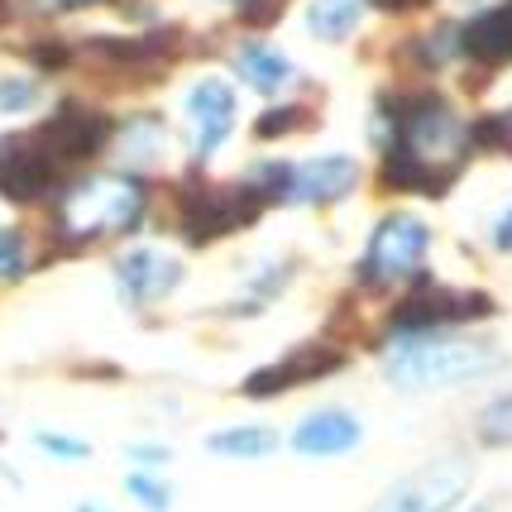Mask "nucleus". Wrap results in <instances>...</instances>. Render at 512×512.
<instances>
[{
	"label": "nucleus",
	"mask_w": 512,
	"mask_h": 512,
	"mask_svg": "<svg viewBox=\"0 0 512 512\" xmlns=\"http://www.w3.org/2000/svg\"><path fill=\"white\" fill-rule=\"evenodd\" d=\"M235 67H240V77H245L254 91H278V87H288V77H292V67L283 53H273L268 44H249L240 48V58H235Z\"/></svg>",
	"instance_id": "obj_16"
},
{
	"label": "nucleus",
	"mask_w": 512,
	"mask_h": 512,
	"mask_svg": "<svg viewBox=\"0 0 512 512\" xmlns=\"http://www.w3.org/2000/svg\"><path fill=\"white\" fill-rule=\"evenodd\" d=\"M474 512H489V508H474Z\"/></svg>",
	"instance_id": "obj_32"
},
{
	"label": "nucleus",
	"mask_w": 512,
	"mask_h": 512,
	"mask_svg": "<svg viewBox=\"0 0 512 512\" xmlns=\"http://www.w3.org/2000/svg\"><path fill=\"white\" fill-rule=\"evenodd\" d=\"M335 364H340V355H335V350H321V345H312V350H292L283 364H268V369H259V374L245 383V393H249V398L283 393V388H292V383H302V379L331 374Z\"/></svg>",
	"instance_id": "obj_13"
},
{
	"label": "nucleus",
	"mask_w": 512,
	"mask_h": 512,
	"mask_svg": "<svg viewBox=\"0 0 512 512\" xmlns=\"http://www.w3.org/2000/svg\"><path fill=\"white\" fill-rule=\"evenodd\" d=\"M431 249V230L417 216H383L369 235V249H364V283H402L412 273H422V259Z\"/></svg>",
	"instance_id": "obj_4"
},
{
	"label": "nucleus",
	"mask_w": 512,
	"mask_h": 512,
	"mask_svg": "<svg viewBox=\"0 0 512 512\" xmlns=\"http://www.w3.org/2000/svg\"><path fill=\"white\" fill-rule=\"evenodd\" d=\"M34 101V82L29 77H0V111H29Z\"/></svg>",
	"instance_id": "obj_24"
},
{
	"label": "nucleus",
	"mask_w": 512,
	"mask_h": 512,
	"mask_svg": "<svg viewBox=\"0 0 512 512\" xmlns=\"http://www.w3.org/2000/svg\"><path fill=\"white\" fill-rule=\"evenodd\" d=\"M187 120L197 130V154L211 158L221 149V139L235 130V91L221 77H201L197 87L187 91Z\"/></svg>",
	"instance_id": "obj_11"
},
{
	"label": "nucleus",
	"mask_w": 512,
	"mask_h": 512,
	"mask_svg": "<svg viewBox=\"0 0 512 512\" xmlns=\"http://www.w3.org/2000/svg\"><path fill=\"white\" fill-rule=\"evenodd\" d=\"M158 144H163V125L158 120H139L125 134V158H158Z\"/></svg>",
	"instance_id": "obj_21"
},
{
	"label": "nucleus",
	"mask_w": 512,
	"mask_h": 512,
	"mask_svg": "<svg viewBox=\"0 0 512 512\" xmlns=\"http://www.w3.org/2000/svg\"><path fill=\"white\" fill-rule=\"evenodd\" d=\"M359 182L355 158H307V163H292L288 178H283V201H307V206H326V201H340L350 187Z\"/></svg>",
	"instance_id": "obj_10"
},
{
	"label": "nucleus",
	"mask_w": 512,
	"mask_h": 512,
	"mask_svg": "<svg viewBox=\"0 0 512 512\" xmlns=\"http://www.w3.org/2000/svg\"><path fill=\"white\" fill-rule=\"evenodd\" d=\"M469 489V460L446 455L417 469L412 479H402L398 489H388L374 503V512H450Z\"/></svg>",
	"instance_id": "obj_5"
},
{
	"label": "nucleus",
	"mask_w": 512,
	"mask_h": 512,
	"mask_svg": "<svg viewBox=\"0 0 512 512\" xmlns=\"http://www.w3.org/2000/svg\"><path fill=\"white\" fill-rule=\"evenodd\" d=\"M398 388H446V383L484 379L498 369V350L479 340H446V335H402L383 359Z\"/></svg>",
	"instance_id": "obj_2"
},
{
	"label": "nucleus",
	"mask_w": 512,
	"mask_h": 512,
	"mask_svg": "<svg viewBox=\"0 0 512 512\" xmlns=\"http://www.w3.org/2000/svg\"><path fill=\"white\" fill-rule=\"evenodd\" d=\"M206 446L216 455H230V460H259V455L278 446V436L268 426H230V431H216Z\"/></svg>",
	"instance_id": "obj_17"
},
{
	"label": "nucleus",
	"mask_w": 512,
	"mask_h": 512,
	"mask_svg": "<svg viewBox=\"0 0 512 512\" xmlns=\"http://www.w3.org/2000/svg\"><path fill=\"white\" fill-rule=\"evenodd\" d=\"M130 493L149 512H168V508H173V493H168V484H163V479H149V474H134V479H130Z\"/></svg>",
	"instance_id": "obj_22"
},
{
	"label": "nucleus",
	"mask_w": 512,
	"mask_h": 512,
	"mask_svg": "<svg viewBox=\"0 0 512 512\" xmlns=\"http://www.w3.org/2000/svg\"><path fill=\"white\" fill-rule=\"evenodd\" d=\"M479 436H484L489 446H512V393L484 407V417H479Z\"/></svg>",
	"instance_id": "obj_19"
},
{
	"label": "nucleus",
	"mask_w": 512,
	"mask_h": 512,
	"mask_svg": "<svg viewBox=\"0 0 512 512\" xmlns=\"http://www.w3.org/2000/svg\"><path fill=\"white\" fill-rule=\"evenodd\" d=\"M307 24L316 39H345L359 24V0H316L307 10Z\"/></svg>",
	"instance_id": "obj_18"
},
{
	"label": "nucleus",
	"mask_w": 512,
	"mask_h": 512,
	"mask_svg": "<svg viewBox=\"0 0 512 512\" xmlns=\"http://www.w3.org/2000/svg\"><path fill=\"white\" fill-rule=\"evenodd\" d=\"M493 245L498 249H512V206L498 216V225H493Z\"/></svg>",
	"instance_id": "obj_28"
},
{
	"label": "nucleus",
	"mask_w": 512,
	"mask_h": 512,
	"mask_svg": "<svg viewBox=\"0 0 512 512\" xmlns=\"http://www.w3.org/2000/svg\"><path fill=\"white\" fill-rule=\"evenodd\" d=\"M493 302L484 292H450V288H422L417 297H407L398 312V331L402 335H431L436 326L450 321H474V316H489Z\"/></svg>",
	"instance_id": "obj_9"
},
{
	"label": "nucleus",
	"mask_w": 512,
	"mask_h": 512,
	"mask_svg": "<svg viewBox=\"0 0 512 512\" xmlns=\"http://www.w3.org/2000/svg\"><path fill=\"white\" fill-rule=\"evenodd\" d=\"M292 446L302 455H345V450L359 446V422L350 412H312L302 417V426L292 431Z\"/></svg>",
	"instance_id": "obj_14"
},
{
	"label": "nucleus",
	"mask_w": 512,
	"mask_h": 512,
	"mask_svg": "<svg viewBox=\"0 0 512 512\" xmlns=\"http://www.w3.org/2000/svg\"><path fill=\"white\" fill-rule=\"evenodd\" d=\"M24 240L20 230H0V278H20L24 273Z\"/></svg>",
	"instance_id": "obj_23"
},
{
	"label": "nucleus",
	"mask_w": 512,
	"mask_h": 512,
	"mask_svg": "<svg viewBox=\"0 0 512 512\" xmlns=\"http://www.w3.org/2000/svg\"><path fill=\"white\" fill-rule=\"evenodd\" d=\"M182 278V264L173 254H163V249H130V254H120L115 259V283L125 288L130 302H158V297H168V292L178 288Z\"/></svg>",
	"instance_id": "obj_12"
},
{
	"label": "nucleus",
	"mask_w": 512,
	"mask_h": 512,
	"mask_svg": "<svg viewBox=\"0 0 512 512\" xmlns=\"http://www.w3.org/2000/svg\"><path fill=\"white\" fill-rule=\"evenodd\" d=\"M469 144H484V149H512V111H498L489 120H479L469 130Z\"/></svg>",
	"instance_id": "obj_20"
},
{
	"label": "nucleus",
	"mask_w": 512,
	"mask_h": 512,
	"mask_svg": "<svg viewBox=\"0 0 512 512\" xmlns=\"http://www.w3.org/2000/svg\"><path fill=\"white\" fill-rule=\"evenodd\" d=\"M34 139L48 149V158L67 168V163H82V158L101 154L106 149V139H111V120L106 115L87 111V106H58V111L48 115L44 125L34 130Z\"/></svg>",
	"instance_id": "obj_7"
},
{
	"label": "nucleus",
	"mask_w": 512,
	"mask_h": 512,
	"mask_svg": "<svg viewBox=\"0 0 512 512\" xmlns=\"http://www.w3.org/2000/svg\"><path fill=\"white\" fill-rule=\"evenodd\" d=\"M383 182L398 192H446L469 149V130L441 96L383 101Z\"/></svg>",
	"instance_id": "obj_1"
},
{
	"label": "nucleus",
	"mask_w": 512,
	"mask_h": 512,
	"mask_svg": "<svg viewBox=\"0 0 512 512\" xmlns=\"http://www.w3.org/2000/svg\"><path fill=\"white\" fill-rule=\"evenodd\" d=\"M264 206V197L240 182V187H201L187 197V211H182V230H187V240H216L225 230H240L245 221H254V211Z\"/></svg>",
	"instance_id": "obj_6"
},
{
	"label": "nucleus",
	"mask_w": 512,
	"mask_h": 512,
	"mask_svg": "<svg viewBox=\"0 0 512 512\" xmlns=\"http://www.w3.org/2000/svg\"><path fill=\"white\" fill-rule=\"evenodd\" d=\"M283 5H288V0H245V5H240V20L245 24H273L278 20V15H283Z\"/></svg>",
	"instance_id": "obj_27"
},
{
	"label": "nucleus",
	"mask_w": 512,
	"mask_h": 512,
	"mask_svg": "<svg viewBox=\"0 0 512 512\" xmlns=\"http://www.w3.org/2000/svg\"><path fill=\"white\" fill-rule=\"evenodd\" d=\"M134 460H154V465H163V460H168V450L163 446H134Z\"/></svg>",
	"instance_id": "obj_30"
},
{
	"label": "nucleus",
	"mask_w": 512,
	"mask_h": 512,
	"mask_svg": "<svg viewBox=\"0 0 512 512\" xmlns=\"http://www.w3.org/2000/svg\"><path fill=\"white\" fill-rule=\"evenodd\" d=\"M460 48H465L469 58H479V63H508L512 58V0L484 10V15L460 34Z\"/></svg>",
	"instance_id": "obj_15"
},
{
	"label": "nucleus",
	"mask_w": 512,
	"mask_h": 512,
	"mask_svg": "<svg viewBox=\"0 0 512 512\" xmlns=\"http://www.w3.org/2000/svg\"><path fill=\"white\" fill-rule=\"evenodd\" d=\"M58 163L34 134H15L0 144V197L10 201H39L44 192L58 187Z\"/></svg>",
	"instance_id": "obj_8"
},
{
	"label": "nucleus",
	"mask_w": 512,
	"mask_h": 512,
	"mask_svg": "<svg viewBox=\"0 0 512 512\" xmlns=\"http://www.w3.org/2000/svg\"><path fill=\"white\" fill-rule=\"evenodd\" d=\"M144 216V187L130 178H82L63 192L58 206V225H63L72 240H96V235H111V230H130Z\"/></svg>",
	"instance_id": "obj_3"
},
{
	"label": "nucleus",
	"mask_w": 512,
	"mask_h": 512,
	"mask_svg": "<svg viewBox=\"0 0 512 512\" xmlns=\"http://www.w3.org/2000/svg\"><path fill=\"white\" fill-rule=\"evenodd\" d=\"M297 120H302V111H297V106H278V111H268L264 120H259V134H264V139H273V134H288Z\"/></svg>",
	"instance_id": "obj_26"
},
{
	"label": "nucleus",
	"mask_w": 512,
	"mask_h": 512,
	"mask_svg": "<svg viewBox=\"0 0 512 512\" xmlns=\"http://www.w3.org/2000/svg\"><path fill=\"white\" fill-rule=\"evenodd\" d=\"M34 441H39V450H53L58 460H87V455H91L87 441H72V436H53V431H39Z\"/></svg>",
	"instance_id": "obj_25"
},
{
	"label": "nucleus",
	"mask_w": 512,
	"mask_h": 512,
	"mask_svg": "<svg viewBox=\"0 0 512 512\" xmlns=\"http://www.w3.org/2000/svg\"><path fill=\"white\" fill-rule=\"evenodd\" d=\"M44 10H87V5H101V0H39Z\"/></svg>",
	"instance_id": "obj_29"
},
{
	"label": "nucleus",
	"mask_w": 512,
	"mask_h": 512,
	"mask_svg": "<svg viewBox=\"0 0 512 512\" xmlns=\"http://www.w3.org/2000/svg\"><path fill=\"white\" fill-rule=\"evenodd\" d=\"M77 512H101V508H77Z\"/></svg>",
	"instance_id": "obj_31"
}]
</instances>
